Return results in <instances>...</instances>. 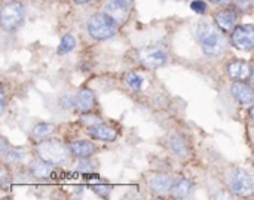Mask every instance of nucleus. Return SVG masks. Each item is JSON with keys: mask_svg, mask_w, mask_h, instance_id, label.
Masks as SVG:
<instances>
[{"mask_svg": "<svg viewBox=\"0 0 254 200\" xmlns=\"http://www.w3.org/2000/svg\"><path fill=\"white\" fill-rule=\"evenodd\" d=\"M196 37L202 46L204 53L208 56H217L226 49V37L214 25L199 24L196 28Z\"/></svg>", "mask_w": 254, "mask_h": 200, "instance_id": "f257e3e1", "label": "nucleus"}, {"mask_svg": "<svg viewBox=\"0 0 254 200\" xmlns=\"http://www.w3.org/2000/svg\"><path fill=\"white\" fill-rule=\"evenodd\" d=\"M118 25L119 24L112 16H109L106 12H103V13L94 15L89 19V22H88V33L95 40H106V39H110L112 36L116 34Z\"/></svg>", "mask_w": 254, "mask_h": 200, "instance_id": "f03ea898", "label": "nucleus"}, {"mask_svg": "<svg viewBox=\"0 0 254 200\" xmlns=\"http://www.w3.org/2000/svg\"><path fill=\"white\" fill-rule=\"evenodd\" d=\"M37 154L49 163H64L68 159L67 147L55 140L40 143L37 146Z\"/></svg>", "mask_w": 254, "mask_h": 200, "instance_id": "7ed1b4c3", "label": "nucleus"}, {"mask_svg": "<svg viewBox=\"0 0 254 200\" xmlns=\"http://www.w3.org/2000/svg\"><path fill=\"white\" fill-rule=\"evenodd\" d=\"M229 187L232 190V193L238 195V196H250L254 192V180L253 177L246 171V169H235L231 175L229 180Z\"/></svg>", "mask_w": 254, "mask_h": 200, "instance_id": "20e7f679", "label": "nucleus"}, {"mask_svg": "<svg viewBox=\"0 0 254 200\" xmlns=\"http://www.w3.org/2000/svg\"><path fill=\"white\" fill-rule=\"evenodd\" d=\"M24 22V7L21 3H9L1 9V25L6 31L18 30Z\"/></svg>", "mask_w": 254, "mask_h": 200, "instance_id": "39448f33", "label": "nucleus"}, {"mask_svg": "<svg viewBox=\"0 0 254 200\" xmlns=\"http://www.w3.org/2000/svg\"><path fill=\"white\" fill-rule=\"evenodd\" d=\"M138 59L141 64H144L150 68H158V67H162L168 62V55L159 46H149V48L140 49Z\"/></svg>", "mask_w": 254, "mask_h": 200, "instance_id": "423d86ee", "label": "nucleus"}, {"mask_svg": "<svg viewBox=\"0 0 254 200\" xmlns=\"http://www.w3.org/2000/svg\"><path fill=\"white\" fill-rule=\"evenodd\" d=\"M231 40H232V45L241 50L254 49V24L235 27L231 36Z\"/></svg>", "mask_w": 254, "mask_h": 200, "instance_id": "0eeeda50", "label": "nucleus"}, {"mask_svg": "<svg viewBox=\"0 0 254 200\" xmlns=\"http://www.w3.org/2000/svg\"><path fill=\"white\" fill-rule=\"evenodd\" d=\"M134 0H107L104 4V12L112 16L118 24H122L132 6Z\"/></svg>", "mask_w": 254, "mask_h": 200, "instance_id": "6e6552de", "label": "nucleus"}, {"mask_svg": "<svg viewBox=\"0 0 254 200\" xmlns=\"http://www.w3.org/2000/svg\"><path fill=\"white\" fill-rule=\"evenodd\" d=\"M231 94L238 102L244 105L254 102V89L247 83H244L243 80H235V83L231 88Z\"/></svg>", "mask_w": 254, "mask_h": 200, "instance_id": "1a4fd4ad", "label": "nucleus"}, {"mask_svg": "<svg viewBox=\"0 0 254 200\" xmlns=\"http://www.w3.org/2000/svg\"><path fill=\"white\" fill-rule=\"evenodd\" d=\"M252 65L246 61L241 59H235L228 65V74L229 77H232L234 80H247L252 77Z\"/></svg>", "mask_w": 254, "mask_h": 200, "instance_id": "9d476101", "label": "nucleus"}, {"mask_svg": "<svg viewBox=\"0 0 254 200\" xmlns=\"http://www.w3.org/2000/svg\"><path fill=\"white\" fill-rule=\"evenodd\" d=\"M214 19H216V24L219 25V28H222L223 31H234L237 27L238 15L232 9H223L216 13Z\"/></svg>", "mask_w": 254, "mask_h": 200, "instance_id": "9b49d317", "label": "nucleus"}, {"mask_svg": "<svg viewBox=\"0 0 254 200\" xmlns=\"http://www.w3.org/2000/svg\"><path fill=\"white\" fill-rule=\"evenodd\" d=\"M173 178L165 174H156L149 180V187L155 195H165L173 187Z\"/></svg>", "mask_w": 254, "mask_h": 200, "instance_id": "f8f14e48", "label": "nucleus"}, {"mask_svg": "<svg viewBox=\"0 0 254 200\" xmlns=\"http://www.w3.org/2000/svg\"><path fill=\"white\" fill-rule=\"evenodd\" d=\"M89 135L92 138L101 140V141H115L118 137L116 129L107 126V125H94L89 128Z\"/></svg>", "mask_w": 254, "mask_h": 200, "instance_id": "ddd939ff", "label": "nucleus"}, {"mask_svg": "<svg viewBox=\"0 0 254 200\" xmlns=\"http://www.w3.org/2000/svg\"><path fill=\"white\" fill-rule=\"evenodd\" d=\"M192 190H193V184L186 178H180L173 183L170 193L173 195L174 199H186L192 193Z\"/></svg>", "mask_w": 254, "mask_h": 200, "instance_id": "4468645a", "label": "nucleus"}, {"mask_svg": "<svg viewBox=\"0 0 254 200\" xmlns=\"http://www.w3.org/2000/svg\"><path fill=\"white\" fill-rule=\"evenodd\" d=\"M94 102H95V97L92 91L89 89H82L76 97V108L79 111H83V113L91 111L94 107Z\"/></svg>", "mask_w": 254, "mask_h": 200, "instance_id": "2eb2a0df", "label": "nucleus"}, {"mask_svg": "<svg viewBox=\"0 0 254 200\" xmlns=\"http://www.w3.org/2000/svg\"><path fill=\"white\" fill-rule=\"evenodd\" d=\"M70 150L74 156L80 159H86L95 151V146L89 141H76L70 146Z\"/></svg>", "mask_w": 254, "mask_h": 200, "instance_id": "dca6fc26", "label": "nucleus"}, {"mask_svg": "<svg viewBox=\"0 0 254 200\" xmlns=\"http://www.w3.org/2000/svg\"><path fill=\"white\" fill-rule=\"evenodd\" d=\"M170 146H171V150L174 151V154H176L177 157H182V159L188 157V154H189V147H188L186 141L183 140V137L174 135V137L170 140Z\"/></svg>", "mask_w": 254, "mask_h": 200, "instance_id": "f3484780", "label": "nucleus"}, {"mask_svg": "<svg viewBox=\"0 0 254 200\" xmlns=\"http://www.w3.org/2000/svg\"><path fill=\"white\" fill-rule=\"evenodd\" d=\"M31 172L36 178H40V180H46L51 172H52V168L49 166V162L46 160H37L31 165Z\"/></svg>", "mask_w": 254, "mask_h": 200, "instance_id": "a211bd4d", "label": "nucleus"}, {"mask_svg": "<svg viewBox=\"0 0 254 200\" xmlns=\"http://www.w3.org/2000/svg\"><path fill=\"white\" fill-rule=\"evenodd\" d=\"M125 83H127L131 89H134V91H140V89L143 88L144 80H143V77H141V76H138L137 73L129 71V73H127V74H125Z\"/></svg>", "mask_w": 254, "mask_h": 200, "instance_id": "6ab92c4d", "label": "nucleus"}, {"mask_svg": "<svg viewBox=\"0 0 254 200\" xmlns=\"http://www.w3.org/2000/svg\"><path fill=\"white\" fill-rule=\"evenodd\" d=\"M74 45H76V40H74V36L73 34H65L63 39H61V43L58 46V53H67L70 50L74 49Z\"/></svg>", "mask_w": 254, "mask_h": 200, "instance_id": "aec40b11", "label": "nucleus"}, {"mask_svg": "<svg viewBox=\"0 0 254 200\" xmlns=\"http://www.w3.org/2000/svg\"><path fill=\"white\" fill-rule=\"evenodd\" d=\"M54 131V126L52 125H48V123H39L37 126H34L33 129V134L36 137H46L49 134H52Z\"/></svg>", "mask_w": 254, "mask_h": 200, "instance_id": "412c9836", "label": "nucleus"}, {"mask_svg": "<svg viewBox=\"0 0 254 200\" xmlns=\"http://www.w3.org/2000/svg\"><path fill=\"white\" fill-rule=\"evenodd\" d=\"M4 157H6V160H7L9 163H15V162H19V160L24 157V153H22L21 150L12 149V150H9V153L4 154Z\"/></svg>", "mask_w": 254, "mask_h": 200, "instance_id": "4be33fe9", "label": "nucleus"}, {"mask_svg": "<svg viewBox=\"0 0 254 200\" xmlns=\"http://www.w3.org/2000/svg\"><path fill=\"white\" fill-rule=\"evenodd\" d=\"M190 7H192L196 13H202V12L207 9V4H205V1H202V0H195V1L190 3Z\"/></svg>", "mask_w": 254, "mask_h": 200, "instance_id": "5701e85b", "label": "nucleus"}, {"mask_svg": "<svg viewBox=\"0 0 254 200\" xmlns=\"http://www.w3.org/2000/svg\"><path fill=\"white\" fill-rule=\"evenodd\" d=\"M110 190H112V187H110V186H106V184H103V186H94V192H95L97 195L103 196V198L109 196Z\"/></svg>", "mask_w": 254, "mask_h": 200, "instance_id": "b1692460", "label": "nucleus"}, {"mask_svg": "<svg viewBox=\"0 0 254 200\" xmlns=\"http://www.w3.org/2000/svg\"><path fill=\"white\" fill-rule=\"evenodd\" d=\"M98 120H100L98 117H94V116H86V114L82 117V122H83L85 125H91V126L97 125V123H98Z\"/></svg>", "mask_w": 254, "mask_h": 200, "instance_id": "393cba45", "label": "nucleus"}, {"mask_svg": "<svg viewBox=\"0 0 254 200\" xmlns=\"http://www.w3.org/2000/svg\"><path fill=\"white\" fill-rule=\"evenodd\" d=\"M79 169H80V171H85V172H86V171H91V165L86 163V162H85V163L82 162V163L79 165Z\"/></svg>", "mask_w": 254, "mask_h": 200, "instance_id": "a878e982", "label": "nucleus"}, {"mask_svg": "<svg viewBox=\"0 0 254 200\" xmlns=\"http://www.w3.org/2000/svg\"><path fill=\"white\" fill-rule=\"evenodd\" d=\"M6 154V143H4V140H1V156H4Z\"/></svg>", "mask_w": 254, "mask_h": 200, "instance_id": "bb28decb", "label": "nucleus"}, {"mask_svg": "<svg viewBox=\"0 0 254 200\" xmlns=\"http://www.w3.org/2000/svg\"><path fill=\"white\" fill-rule=\"evenodd\" d=\"M210 1H213V3H216V4H226L229 0H210Z\"/></svg>", "mask_w": 254, "mask_h": 200, "instance_id": "cd10ccee", "label": "nucleus"}, {"mask_svg": "<svg viewBox=\"0 0 254 200\" xmlns=\"http://www.w3.org/2000/svg\"><path fill=\"white\" fill-rule=\"evenodd\" d=\"M250 116H252V119H254V104H253V107L250 108Z\"/></svg>", "mask_w": 254, "mask_h": 200, "instance_id": "c85d7f7f", "label": "nucleus"}, {"mask_svg": "<svg viewBox=\"0 0 254 200\" xmlns=\"http://www.w3.org/2000/svg\"><path fill=\"white\" fill-rule=\"evenodd\" d=\"M76 1H77V3H86L88 0H76Z\"/></svg>", "mask_w": 254, "mask_h": 200, "instance_id": "c756f323", "label": "nucleus"}]
</instances>
